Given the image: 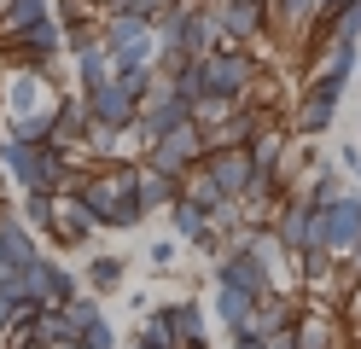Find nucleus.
Returning a JSON list of instances; mask_svg holds the SVG:
<instances>
[{
  "label": "nucleus",
  "instance_id": "27",
  "mask_svg": "<svg viewBox=\"0 0 361 349\" xmlns=\"http://www.w3.org/2000/svg\"><path fill=\"white\" fill-rule=\"evenodd\" d=\"M291 262H298V274H303V286H309V291H326L332 279H338V256H332L326 245H309L303 256H291Z\"/></svg>",
  "mask_w": 361,
  "mask_h": 349
},
{
  "label": "nucleus",
  "instance_id": "12",
  "mask_svg": "<svg viewBox=\"0 0 361 349\" xmlns=\"http://www.w3.org/2000/svg\"><path fill=\"white\" fill-rule=\"evenodd\" d=\"M35 256H41V233L18 216V204H6V209H0V268L24 274Z\"/></svg>",
  "mask_w": 361,
  "mask_h": 349
},
{
  "label": "nucleus",
  "instance_id": "34",
  "mask_svg": "<svg viewBox=\"0 0 361 349\" xmlns=\"http://www.w3.org/2000/svg\"><path fill=\"white\" fill-rule=\"evenodd\" d=\"M18 302H24V274L0 268V332H12V320H18Z\"/></svg>",
  "mask_w": 361,
  "mask_h": 349
},
{
  "label": "nucleus",
  "instance_id": "43",
  "mask_svg": "<svg viewBox=\"0 0 361 349\" xmlns=\"http://www.w3.org/2000/svg\"><path fill=\"white\" fill-rule=\"evenodd\" d=\"M128 349H152V343H140V338H128Z\"/></svg>",
  "mask_w": 361,
  "mask_h": 349
},
{
  "label": "nucleus",
  "instance_id": "46",
  "mask_svg": "<svg viewBox=\"0 0 361 349\" xmlns=\"http://www.w3.org/2000/svg\"><path fill=\"white\" fill-rule=\"evenodd\" d=\"M355 76H361V64H355Z\"/></svg>",
  "mask_w": 361,
  "mask_h": 349
},
{
  "label": "nucleus",
  "instance_id": "40",
  "mask_svg": "<svg viewBox=\"0 0 361 349\" xmlns=\"http://www.w3.org/2000/svg\"><path fill=\"white\" fill-rule=\"evenodd\" d=\"M228 349H262V338H251V332H233V343Z\"/></svg>",
  "mask_w": 361,
  "mask_h": 349
},
{
  "label": "nucleus",
  "instance_id": "29",
  "mask_svg": "<svg viewBox=\"0 0 361 349\" xmlns=\"http://www.w3.org/2000/svg\"><path fill=\"white\" fill-rule=\"evenodd\" d=\"M180 198H187V204H198V209H210V216H216L221 204H228V198H221V186L210 180V169H204V163L180 175Z\"/></svg>",
  "mask_w": 361,
  "mask_h": 349
},
{
  "label": "nucleus",
  "instance_id": "26",
  "mask_svg": "<svg viewBox=\"0 0 361 349\" xmlns=\"http://www.w3.org/2000/svg\"><path fill=\"white\" fill-rule=\"evenodd\" d=\"M164 320H169L175 343L204 338V302H192V297H175V302H164Z\"/></svg>",
  "mask_w": 361,
  "mask_h": 349
},
{
  "label": "nucleus",
  "instance_id": "22",
  "mask_svg": "<svg viewBox=\"0 0 361 349\" xmlns=\"http://www.w3.org/2000/svg\"><path fill=\"white\" fill-rule=\"evenodd\" d=\"M71 64H76V93H94V87H105L111 76H117V64H111L105 41H94V47H82V53H71Z\"/></svg>",
  "mask_w": 361,
  "mask_h": 349
},
{
  "label": "nucleus",
  "instance_id": "39",
  "mask_svg": "<svg viewBox=\"0 0 361 349\" xmlns=\"http://www.w3.org/2000/svg\"><path fill=\"white\" fill-rule=\"evenodd\" d=\"M262 349H298V326H291V332H274V338H262Z\"/></svg>",
  "mask_w": 361,
  "mask_h": 349
},
{
  "label": "nucleus",
  "instance_id": "19",
  "mask_svg": "<svg viewBox=\"0 0 361 349\" xmlns=\"http://www.w3.org/2000/svg\"><path fill=\"white\" fill-rule=\"evenodd\" d=\"M291 198H303L309 209H326L332 198H344V169H338V163L303 169V175H298V186H291Z\"/></svg>",
  "mask_w": 361,
  "mask_h": 349
},
{
  "label": "nucleus",
  "instance_id": "11",
  "mask_svg": "<svg viewBox=\"0 0 361 349\" xmlns=\"http://www.w3.org/2000/svg\"><path fill=\"white\" fill-rule=\"evenodd\" d=\"M204 169L221 186V198H245V192H251V180H257L251 146H216V152H204Z\"/></svg>",
  "mask_w": 361,
  "mask_h": 349
},
{
  "label": "nucleus",
  "instance_id": "37",
  "mask_svg": "<svg viewBox=\"0 0 361 349\" xmlns=\"http://www.w3.org/2000/svg\"><path fill=\"white\" fill-rule=\"evenodd\" d=\"M146 262H152L157 274H169V268L180 262V239H157V245H146Z\"/></svg>",
  "mask_w": 361,
  "mask_h": 349
},
{
  "label": "nucleus",
  "instance_id": "30",
  "mask_svg": "<svg viewBox=\"0 0 361 349\" xmlns=\"http://www.w3.org/2000/svg\"><path fill=\"white\" fill-rule=\"evenodd\" d=\"M298 349H338V320L303 309L298 314Z\"/></svg>",
  "mask_w": 361,
  "mask_h": 349
},
{
  "label": "nucleus",
  "instance_id": "24",
  "mask_svg": "<svg viewBox=\"0 0 361 349\" xmlns=\"http://www.w3.org/2000/svg\"><path fill=\"white\" fill-rule=\"evenodd\" d=\"M134 198H140L146 216H157V209H169V204L180 198V180H175V175H164V169H146V163H140V186H134Z\"/></svg>",
  "mask_w": 361,
  "mask_h": 349
},
{
  "label": "nucleus",
  "instance_id": "6",
  "mask_svg": "<svg viewBox=\"0 0 361 349\" xmlns=\"http://www.w3.org/2000/svg\"><path fill=\"white\" fill-rule=\"evenodd\" d=\"M76 291H82V274H71V268H64L59 256H47V250L24 268V297L35 302V309H64Z\"/></svg>",
  "mask_w": 361,
  "mask_h": 349
},
{
  "label": "nucleus",
  "instance_id": "8",
  "mask_svg": "<svg viewBox=\"0 0 361 349\" xmlns=\"http://www.w3.org/2000/svg\"><path fill=\"white\" fill-rule=\"evenodd\" d=\"M216 12V30H221V47H257L274 23H268V6L257 0H210Z\"/></svg>",
  "mask_w": 361,
  "mask_h": 349
},
{
  "label": "nucleus",
  "instance_id": "23",
  "mask_svg": "<svg viewBox=\"0 0 361 349\" xmlns=\"http://www.w3.org/2000/svg\"><path fill=\"white\" fill-rule=\"evenodd\" d=\"M123 279H128V256H87V268H82V291L111 297V291H123Z\"/></svg>",
  "mask_w": 361,
  "mask_h": 349
},
{
  "label": "nucleus",
  "instance_id": "21",
  "mask_svg": "<svg viewBox=\"0 0 361 349\" xmlns=\"http://www.w3.org/2000/svg\"><path fill=\"white\" fill-rule=\"evenodd\" d=\"M53 18V0H0V41L35 30V23Z\"/></svg>",
  "mask_w": 361,
  "mask_h": 349
},
{
  "label": "nucleus",
  "instance_id": "45",
  "mask_svg": "<svg viewBox=\"0 0 361 349\" xmlns=\"http://www.w3.org/2000/svg\"><path fill=\"white\" fill-rule=\"evenodd\" d=\"M257 6H274V0H257Z\"/></svg>",
  "mask_w": 361,
  "mask_h": 349
},
{
  "label": "nucleus",
  "instance_id": "2",
  "mask_svg": "<svg viewBox=\"0 0 361 349\" xmlns=\"http://www.w3.org/2000/svg\"><path fill=\"white\" fill-rule=\"evenodd\" d=\"M198 64H204V87L216 93V99H233V105H245L257 93V82L268 76L251 47H216V53L198 59Z\"/></svg>",
  "mask_w": 361,
  "mask_h": 349
},
{
  "label": "nucleus",
  "instance_id": "10",
  "mask_svg": "<svg viewBox=\"0 0 361 349\" xmlns=\"http://www.w3.org/2000/svg\"><path fill=\"white\" fill-rule=\"evenodd\" d=\"M59 99L53 82L47 76H35V70H6V82H0V116H35V111H47Z\"/></svg>",
  "mask_w": 361,
  "mask_h": 349
},
{
  "label": "nucleus",
  "instance_id": "42",
  "mask_svg": "<svg viewBox=\"0 0 361 349\" xmlns=\"http://www.w3.org/2000/svg\"><path fill=\"white\" fill-rule=\"evenodd\" d=\"M0 209H6V169H0Z\"/></svg>",
  "mask_w": 361,
  "mask_h": 349
},
{
  "label": "nucleus",
  "instance_id": "28",
  "mask_svg": "<svg viewBox=\"0 0 361 349\" xmlns=\"http://www.w3.org/2000/svg\"><path fill=\"white\" fill-rule=\"evenodd\" d=\"M314 18H321V0H274V6H268V23L286 30V35H303Z\"/></svg>",
  "mask_w": 361,
  "mask_h": 349
},
{
  "label": "nucleus",
  "instance_id": "1",
  "mask_svg": "<svg viewBox=\"0 0 361 349\" xmlns=\"http://www.w3.org/2000/svg\"><path fill=\"white\" fill-rule=\"evenodd\" d=\"M71 163H76V152H59L53 140L35 146V140H12L6 134V146H0V169H6V180L18 186V192H53L59 198Z\"/></svg>",
  "mask_w": 361,
  "mask_h": 349
},
{
  "label": "nucleus",
  "instance_id": "44",
  "mask_svg": "<svg viewBox=\"0 0 361 349\" xmlns=\"http://www.w3.org/2000/svg\"><path fill=\"white\" fill-rule=\"evenodd\" d=\"M0 146H6V116H0Z\"/></svg>",
  "mask_w": 361,
  "mask_h": 349
},
{
  "label": "nucleus",
  "instance_id": "36",
  "mask_svg": "<svg viewBox=\"0 0 361 349\" xmlns=\"http://www.w3.org/2000/svg\"><path fill=\"white\" fill-rule=\"evenodd\" d=\"M53 209H59V198H53V192H24V204H18V216H24V221H30L35 233H47Z\"/></svg>",
  "mask_w": 361,
  "mask_h": 349
},
{
  "label": "nucleus",
  "instance_id": "14",
  "mask_svg": "<svg viewBox=\"0 0 361 349\" xmlns=\"http://www.w3.org/2000/svg\"><path fill=\"white\" fill-rule=\"evenodd\" d=\"M268 227H274V239L286 245V256H303L309 245H321V227H314V209L303 198H286L274 216H268Z\"/></svg>",
  "mask_w": 361,
  "mask_h": 349
},
{
  "label": "nucleus",
  "instance_id": "33",
  "mask_svg": "<svg viewBox=\"0 0 361 349\" xmlns=\"http://www.w3.org/2000/svg\"><path fill=\"white\" fill-rule=\"evenodd\" d=\"M233 111H239L233 99H216V93H204V99H198V105H192V123H198V134H204V140H210V134H216L221 123H228V116H233Z\"/></svg>",
  "mask_w": 361,
  "mask_h": 349
},
{
  "label": "nucleus",
  "instance_id": "18",
  "mask_svg": "<svg viewBox=\"0 0 361 349\" xmlns=\"http://www.w3.org/2000/svg\"><path fill=\"white\" fill-rule=\"evenodd\" d=\"M298 314H303V302L291 297V291H268V297H257L251 326H245V332H251V338H274V332H291Z\"/></svg>",
  "mask_w": 361,
  "mask_h": 349
},
{
  "label": "nucleus",
  "instance_id": "3",
  "mask_svg": "<svg viewBox=\"0 0 361 349\" xmlns=\"http://www.w3.org/2000/svg\"><path fill=\"white\" fill-rule=\"evenodd\" d=\"M180 123H192V105L180 99V93L169 87V82H157L146 99H140V116H134V128H128V146H157L169 128H180Z\"/></svg>",
  "mask_w": 361,
  "mask_h": 349
},
{
  "label": "nucleus",
  "instance_id": "35",
  "mask_svg": "<svg viewBox=\"0 0 361 349\" xmlns=\"http://www.w3.org/2000/svg\"><path fill=\"white\" fill-rule=\"evenodd\" d=\"M134 338H140V343H152V349H180V343H175V332H169V320H164V302L140 314V332H134Z\"/></svg>",
  "mask_w": 361,
  "mask_h": 349
},
{
  "label": "nucleus",
  "instance_id": "20",
  "mask_svg": "<svg viewBox=\"0 0 361 349\" xmlns=\"http://www.w3.org/2000/svg\"><path fill=\"white\" fill-rule=\"evenodd\" d=\"M169 239H180V245H204V239H216V227H210V209H198V204H187V198H175L169 209Z\"/></svg>",
  "mask_w": 361,
  "mask_h": 349
},
{
  "label": "nucleus",
  "instance_id": "32",
  "mask_svg": "<svg viewBox=\"0 0 361 349\" xmlns=\"http://www.w3.org/2000/svg\"><path fill=\"white\" fill-rule=\"evenodd\" d=\"M111 82H117L128 99H146V93L164 82V76H157V64H117V76H111Z\"/></svg>",
  "mask_w": 361,
  "mask_h": 349
},
{
  "label": "nucleus",
  "instance_id": "9",
  "mask_svg": "<svg viewBox=\"0 0 361 349\" xmlns=\"http://www.w3.org/2000/svg\"><path fill=\"white\" fill-rule=\"evenodd\" d=\"M314 227H321V245L332 256H350L361 245V192H344V198H332L326 209H314Z\"/></svg>",
  "mask_w": 361,
  "mask_h": 349
},
{
  "label": "nucleus",
  "instance_id": "15",
  "mask_svg": "<svg viewBox=\"0 0 361 349\" xmlns=\"http://www.w3.org/2000/svg\"><path fill=\"white\" fill-rule=\"evenodd\" d=\"M338 105L344 99H332V93H321L314 82H303V93H298V105H291V140H321L326 128H332V116H338Z\"/></svg>",
  "mask_w": 361,
  "mask_h": 349
},
{
  "label": "nucleus",
  "instance_id": "13",
  "mask_svg": "<svg viewBox=\"0 0 361 349\" xmlns=\"http://www.w3.org/2000/svg\"><path fill=\"white\" fill-rule=\"evenodd\" d=\"M94 233H99V221L87 216L76 198H59V209H53V221H47L41 239H47L53 250H87V245H94Z\"/></svg>",
  "mask_w": 361,
  "mask_h": 349
},
{
  "label": "nucleus",
  "instance_id": "38",
  "mask_svg": "<svg viewBox=\"0 0 361 349\" xmlns=\"http://www.w3.org/2000/svg\"><path fill=\"white\" fill-rule=\"evenodd\" d=\"M338 169L361 180V146H344V152H338Z\"/></svg>",
  "mask_w": 361,
  "mask_h": 349
},
{
  "label": "nucleus",
  "instance_id": "17",
  "mask_svg": "<svg viewBox=\"0 0 361 349\" xmlns=\"http://www.w3.org/2000/svg\"><path fill=\"white\" fill-rule=\"evenodd\" d=\"M87 128H94L87 99H82V93H59V99H53V146L59 152H82Z\"/></svg>",
  "mask_w": 361,
  "mask_h": 349
},
{
  "label": "nucleus",
  "instance_id": "31",
  "mask_svg": "<svg viewBox=\"0 0 361 349\" xmlns=\"http://www.w3.org/2000/svg\"><path fill=\"white\" fill-rule=\"evenodd\" d=\"M30 338L35 343H76V326H71V314H64V309H41L35 314V326H30Z\"/></svg>",
  "mask_w": 361,
  "mask_h": 349
},
{
  "label": "nucleus",
  "instance_id": "16",
  "mask_svg": "<svg viewBox=\"0 0 361 349\" xmlns=\"http://www.w3.org/2000/svg\"><path fill=\"white\" fill-rule=\"evenodd\" d=\"M82 99H87V116H94L99 128H117V134H128V128H134V116H140V99H128L117 82H105V87H94V93H82Z\"/></svg>",
  "mask_w": 361,
  "mask_h": 349
},
{
  "label": "nucleus",
  "instance_id": "5",
  "mask_svg": "<svg viewBox=\"0 0 361 349\" xmlns=\"http://www.w3.org/2000/svg\"><path fill=\"white\" fill-rule=\"evenodd\" d=\"M204 134H198V123H180V128H169L164 140H157V146H146L140 152V163L146 169H164V175H187V169H198V163H204Z\"/></svg>",
  "mask_w": 361,
  "mask_h": 349
},
{
  "label": "nucleus",
  "instance_id": "41",
  "mask_svg": "<svg viewBox=\"0 0 361 349\" xmlns=\"http://www.w3.org/2000/svg\"><path fill=\"white\" fill-rule=\"evenodd\" d=\"M344 6H355V0H321V18H332V12H344Z\"/></svg>",
  "mask_w": 361,
  "mask_h": 349
},
{
  "label": "nucleus",
  "instance_id": "25",
  "mask_svg": "<svg viewBox=\"0 0 361 349\" xmlns=\"http://www.w3.org/2000/svg\"><path fill=\"white\" fill-rule=\"evenodd\" d=\"M210 309H216V320L228 326V338H233V332H245V326H251V309H257V297H245V291H233V286H216Z\"/></svg>",
  "mask_w": 361,
  "mask_h": 349
},
{
  "label": "nucleus",
  "instance_id": "7",
  "mask_svg": "<svg viewBox=\"0 0 361 349\" xmlns=\"http://www.w3.org/2000/svg\"><path fill=\"white\" fill-rule=\"evenodd\" d=\"M210 279H216V286L245 291V297H268V291H280V279L268 274V268H262L245 245H228V250H221L216 262H210Z\"/></svg>",
  "mask_w": 361,
  "mask_h": 349
},
{
  "label": "nucleus",
  "instance_id": "4",
  "mask_svg": "<svg viewBox=\"0 0 361 349\" xmlns=\"http://www.w3.org/2000/svg\"><path fill=\"white\" fill-rule=\"evenodd\" d=\"M99 41L111 64H157V30L146 18H99Z\"/></svg>",
  "mask_w": 361,
  "mask_h": 349
}]
</instances>
